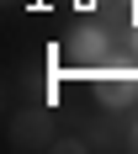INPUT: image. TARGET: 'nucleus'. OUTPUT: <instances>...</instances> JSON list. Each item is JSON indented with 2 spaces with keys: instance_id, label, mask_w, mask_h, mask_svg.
I'll use <instances>...</instances> for the list:
<instances>
[{
  "instance_id": "obj_1",
  "label": "nucleus",
  "mask_w": 138,
  "mask_h": 154,
  "mask_svg": "<svg viewBox=\"0 0 138 154\" xmlns=\"http://www.w3.org/2000/svg\"><path fill=\"white\" fill-rule=\"evenodd\" d=\"M90 85H96V101L112 112H122L138 101V69H117V64H101L90 69Z\"/></svg>"
},
{
  "instance_id": "obj_2",
  "label": "nucleus",
  "mask_w": 138,
  "mask_h": 154,
  "mask_svg": "<svg viewBox=\"0 0 138 154\" xmlns=\"http://www.w3.org/2000/svg\"><path fill=\"white\" fill-rule=\"evenodd\" d=\"M64 59L75 64V69H101V64L112 59V37H106V32H96V27H80V32H69Z\"/></svg>"
},
{
  "instance_id": "obj_3",
  "label": "nucleus",
  "mask_w": 138,
  "mask_h": 154,
  "mask_svg": "<svg viewBox=\"0 0 138 154\" xmlns=\"http://www.w3.org/2000/svg\"><path fill=\"white\" fill-rule=\"evenodd\" d=\"M133 32H138V5H133Z\"/></svg>"
},
{
  "instance_id": "obj_4",
  "label": "nucleus",
  "mask_w": 138,
  "mask_h": 154,
  "mask_svg": "<svg viewBox=\"0 0 138 154\" xmlns=\"http://www.w3.org/2000/svg\"><path fill=\"white\" fill-rule=\"evenodd\" d=\"M75 5H96V0H75Z\"/></svg>"
},
{
  "instance_id": "obj_5",
  "label": "nucleus",
  "mask_w": 138,
  "mask_h": 154,
  "mask_svg": "<svg viewBox=\"0 0 138 154\" xmlns=\"http://www.w3.org/2000/svg\"><path fill=\"white\" fill-rule=\"evenodd\" d=\"M133 5H138V0H133Z\"/></svg>"
}]
</instances>
